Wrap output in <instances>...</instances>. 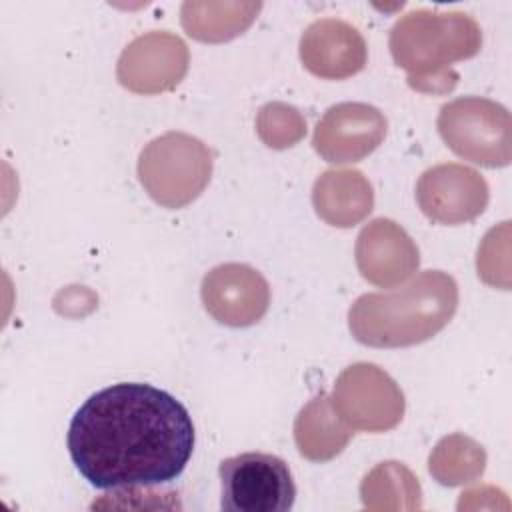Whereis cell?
Wrapping results in <instances>:
<instances>
[{
	"label": "cell",
	"instance_id": "2e32d148",
	"mask_svg": "<svg viewBox=\"0 0 512 512\" xmlns=\"http://www.w3.org/2000/svg\"><path fill=\"white\" fill-rule=\"evenodd\" d=\"M360 494L370 510H414L422 506L420 484L400 462L378 464L362 480Z\"/></svg>",
	"mask_w": 512,
	"mask_h": 512
},
{
	"label": "cell",
	"instance_id": "30bf717a",
	"mask_svg": "<svg viewBox=\"0 0 512 512\" xmlns=\"http://www.w3.org/2000/svg\"><path fill=\"white\" fill-rule=\"evenodd\" d=\"M200 294L208 314L234 328L256 324L270 304L266 278L252 266L238 262L212 268L202 278Z\"/></svg>",
	"mask_w": 512,
	"mask_h": 512
},
{
	"label": "cell",
	"instance_id": "ac0fdd59",
	"mask_svg": "<svg viewBox=\"0 0 512 512\" xmlns=\"http://www.w3.org/2000/svg\"><path fill=\"white\" fill-rule=\"evenodd\" d=\"M256 128L266 146L282 150L294 146L306 134V120L296 108L272 102L260 110Z\"/></svg>",
	"mask_w": 512,
	"mask_h": 512
},
{
	"label": "cell",
	"instance_id": "9c48e42d",
	"mask_svg": "<svg viewBox=\"0 0 512 512\" xmlns=\"http://www.w3.org/2000/svg\"><path fill=\"white\" fill-rule=\"evenodd\" d=\"M416 200L430 220L456 226L484 212L488 204V184L480 172L464 164H438L418 178Z\"/></svg>",
	"mask_w": 512,
	"mask_h": 512
},
{
	"label": "cell",
	"instance_id": "ba28073f",
	"mask_svg": "<svg viewBox=\"0 0 512 512\" xmlns=\"http://www.w3.org/2000/svg\"><path fill=\"white\" fill-rule=\"evenodd\" d=\"M384 114L364 102H342L330 106L318 120L312 146L332 164L360 162L372 154L386 136Z\"/></svg>",
	"mask_w": 512,
	"mask_h": 512
},
{
	"label": "cell",
	"instance_id": "e0dca14e",
	"mask_svg": "<svg viewBox=\"0 0 512 512\" xmlns=\"http://www.w3.org/2000/svg\"><path fill=\"white\" fill-rule=\"evenodd\" d=\"M486 454L480 444L462 434L442 438L428 460L430 474L444 486H460L482 476Z\"/></svg>",
	"mask_w": 512,
	"mask_h": 512
},
{
	"label": "cell",
	"instance_id": "7c38bea8",
	"mask_svg": "<svg viewBox=\"0 0 512 512\" xmlns=\"http://www.w3.org/2000/svg\"><path fill=\"white\" fill-rule=\"evenodd\" d=\"M354 254L362 278L380 288L402 284L420 264L414 240L388 218H376L360 230Z\"/></svg>",
	"mask_w": 512,
	"mask_h": 512
},
{
	"label": "cell",
	"instance_id": "8992f818",
	"mask_svg": "<svg viewBox=\"0 0 512 512\" xmlns=\"http://www.w3.org/2000/svg\"><path fill=\"white\" fill-rule=\"evenodd\" d=\"M220 474V508L226 512H288L296 500V484L288 464L264 452L224 458Z\"/></svg>",
	"mask_w": 512,
	"mask_h": 512
},
{
	"label": "cell",
	"instance_id": "5b68a950",
	"mask_svg": "<svg viewBox=\"0 0 512 512\" xmlns=\"http://www.w3.org/2000/svg\"><path fill=\"white\" fill-rule=\"evenodd\" d=\"M436 126L456 156L486 168L510 164L512 120L502 104L480 96L456 98L440 108Z\"/></svg>",
	"mask_w": 512,
	"mask_h": 512
},
{
	"label": "cell",
	"instance_id": "5bb4252c",
	"mask_svg": "<svg viewBox=\"0 0 512 512\" xmlns=\"http://www.w3.org/2000/svg\"><path fill=\"white\" fill-rule=\"evenodd\" d=\"M316 214L330 226L350 228L374 208V190L360 170H326L312 190Z\"/></svg>",
	"mask_w": 512,
	"mask_h": 512
},
{
	"label": "cell",
	"instance_id": "3957f363",
	"mask_svg": "<svg viewBox=\"0 0 512 512\" xmlns=\"http://www.w3.org/2000/svg\"><path fill=\"white\" fill-rule=\"evenodd\" d=\"M482 44L480 26L464 12L414 10L390 30L394 62L408 72V84L424 94H444L456 86L452 62L472 58Z\"/></svg>",
	"mask_w": 512,
	"mask_h": 512
},
{
	"label": "cell",
	"instance_id": "277c9868",
	"mask_svg": "<svg viewBox=\"0 0 512 512\" xmlns=\"http://www.w3.org/2000/svg\"><path fill=\"white\" fill-rule=\"evenodd\" d=\"M212 174L208 146L184 132H166L148 142L138 158V178L148 196L166 208L196 200Z\"/></svg>",
	"mask_w": 512,
	"mask_h": 512
},
{
	"label": "cell",
	"instance_id": "9a60e30c",
	"mask_svg": "<svg viewBox=\"0 0 512 512\" xmlns=\"http://www.w3.org/2000/svg\"><path fill=\"white\" fill-rule=\"evenodd\" d=\"M352 428L334 410L330 396H314L294 420V442L298 452L312 462L336 458L352 438Z\"/></svg>",
	"mask_w": 512,
	"mask_h": 512
},
{
	"label": "cell",
	"instance_id": "52a82bcc",
	"mask_svg": "<svg viewBox=\"0 0 512 512\" xmlns=\"http://www.w3.org/2000/svg\"><path fill=\"white\" fill-rule=\"evenodd\" d=\"M330 402L340 418L362 432H386L404 416V394L380 366L356 362L334 384Z\"/></svg>",
	"mask_w": 512,
	"mask_h": 512
},
{
	"label": "cell",
	"instance_id": "6da1fadb",
	"mask_svg": "<svg viewBox=\"0 0 512 512\" xmlns=\"http://www.w3.org/2000/svg\"><path fill=\"white\" fill-rule=\"evenodd\" d=\"M66 444L90 486L150 488L182 474L194 450V424L186 406L166 390L120 382L76 410Z\"/></svg>",
	"mask_w": 512,
	"mask_h": 512
},
{
	"label": "cell",
	"instance_id": "8fae6325",
	"mask_svg": "<svg viewBox=\"0 0 512 512\" xmlns=\"http://www.w3.org/2000/svg\"><path fill=\"white\" fill-rule=\"evenodd\" d=\"M188 70L186 44L170 32H148L130 42L118 60V80L138 94L172 90Z\"/></svg>",
	"mask_w": 512,
	"mask_h": 512
},
{
	"label": "cell",
	"instance_id": "4fadbf2b",
	"mask_svg": "<svg viewBox=\"0 0 512 512\" xmlns=\"http://www.w3.org/2000/svg\"><path fill=\"white\" fill-rule=\"evenodd\" d=\"M366 42L348 22L320 18L300 36V60L308 72L324 80H344L366 66Z\"/></svg>",
	"mask_w": 512,
	"mask_h": 512
},
{
	"label": "cell",
	"instance_id": "7a4b0ae2",
	"mask_svg": "<svg viewBox=\"0 0 512 512\" xmlns=\"http://www.w3.org/2000/svg\"><path fill=\"white\" fill-rule=\"evenodd\" d=\"M456 308V280L442 270H424L404 288L356 298L348 310V326L364 346L404 348L436 336Z\"/></svg>",
	"mask_w": 512,
	"mask_h": 512
}]
</instances>
